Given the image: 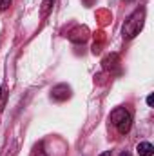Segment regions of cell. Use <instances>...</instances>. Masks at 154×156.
Masks as SVG:
<instances>
[{
  "instance_id": "6",
  "label": "cell",
  "mask_w": 154,
  "mask_h": 156,
  "mask_svg": "<svg viewBox=\"0 0 154 156\" xmlns=\"http://www.w3.org/2000/svg\"><path fill=\"white\" fill-rule=\"evenodd\" d=\"M33 156H45L44 154V151H40V149H37V151H35V154Z\"/></svg>"
},
{
  "instance_id": "1",
  "label": "cell",
  "mask_w": 154,
  "mask_h": 156,
  "mask_svg": "<svg viewBox=\"0 0 154 156\" xmlns=\"http://www.w3.org/2000/svg\"><path fill=\"white\" fill-rule=\"evenodd\" d=\"M142 26H143V9H138V11H134V13L131 15V18L125 22V26H123V35H125L127 38H132V37H136V35L140 33Z\"/></svg>"
},
{
  "instance_id": "2",
  "label": "cell",
  "mask_w": 154,
  "mask_h": 156,
  "mask_svg": "<svg viewBox=\"0 0 154 156\" xmlns=\"http://www.w3.org/2000/svg\"><path fill=\"white\" fill-rule=\"evenodd\" d=\"M127 118H131V115H129L123 107H118V109H114V111L111 113V122H113L114 125L121 123V122H123V120H127Z\"/></svg>"
},
{
  "instance_id": "8",
  "label": "cell",
  "mask_w": 154,
  "mask_h": 156,
  "mask_svg": "<svg viewBox=\"0 0 154 156\" xmlns=\"http://www.w3.org/2000/svg\"><path fill=\"white\" fill-rule=\"evenodd\" d=\"M121 156H129V153H121Z\"/></svg>"
},
{
  "instance_id": "9",
  "label": "cell",
  "mask_w": 154,
  "mask_h": 156,
  "mask_svg": "<svg viewBox=\"0 0 154 156\" xmlns=\"http://www.w3.org/2000/svg\"><path fill=\"white\" fill-rule=\"evenodd\" d=\"M0 96H2V87H0Z\"/></svg>"
},
{
  "instance_id": "4",
  "label": "cell",
  "mask_w": 154,
  "mask_h": 156,
  "mask_svg": "<svg viewBox=\"0 0 154 156\" xmlns=\"http://www.w3.org/2000/svg\"><path fill=\"white\" fill-rule=\"evenodd\" d=\"M51 4H53V0H44V4H42V15H47L49 13Z\"/></svg>"
},
{
  "instance_id": "3",
  "label": "cell",
  "mask_w": 154,
  "mask_h": 156,
  "mask_svg": "<svg viewBox=\"0 0 154 156\" xmlns=\"http://www.w3.org/2000/svg\"><path fill=\"white\" fill-rule=\"evenodd\" d=\"M138 153H140V156H152V153H154L152 144H149V142H142V144L138 145Z\"/></svg>"
},
{
  "instance_id": "5",
  "label": "cell",
  "mask_w": 154,
  "mask_h": 156,
  "mask_svg": "<svg viewBox=\"0 0 154 156\" xmlns=\"http://www.w3.org/2000/svg\"><path fill=\"white\" fill-rule=\"evenodd\" d=\"M9 4H11V0H0V11L7 9V7H9Z\"/></svg>"
},
{
  "instance_id": "7",
  "label": "cell",
  "mask_w": 154,
  "mask_h": 156,
  "mask_svg": "<svg viewBox=\"0 0 154 156\" xmlns=\"http://www.w3.org/2000/svg\"><path fill=\"white\" fill-rule=\"evenodd\" d=\"M100 156H111V151H105V153H102Z\"/></svg>"
}]
</instances>
